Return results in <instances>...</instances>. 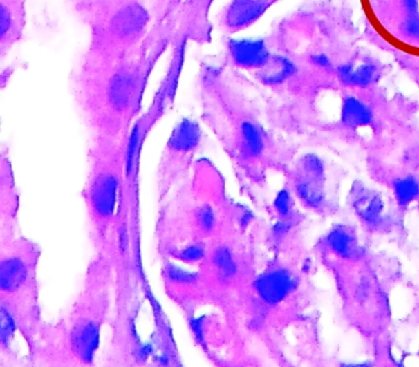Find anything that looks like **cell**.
Here are the masks:
<instances>
[{
	"label": "cell",
	"instance_id": "obj_1",
	"mask_svg": "<svg viewBox=\"0 0 419 367\" xmlns=\"http://www.w3.org/2000/svg\"><path fill=\"white\" fill-rule=\"evenodd\" d=\"M155 234L166 254L186 264L201 263L207 247L235 208L218 171L202 166L162 200Z\"/></svg>",
	"mask_w": 419,
	"mask_h": 367
},
{
	"label": "cell",
	"instance_id": "obj_2",
	"mask_svg": "<svg viewBox=\"0 0 419 367\" xmlns=\"http://www.w3.org/2000/svg\"><path fill=\"white\" fill-rule=\"evenodd\" d=\"M147 70L142 63L121 62L90 73L84 85L83 118L89 142L129 140L140 107Z\"/></svg>",
	"mask_w": 419,
	"mask_h": 367
},
{
	"label": "cell",
	"instance_id": "obj_3",
	"mask_svg": "<svg viewBox=\"0 0 419 367\" xmlns=\"http://www.w3.org/2000/svg\"><path fill=\"white\" fill-rule=\"evenodd\" d=\"M129 142H89L82 197L89 235L99 252L109 253L113 242L127 177Z\"/></svg>",
	"mask_w": 419,
	"mask_h": 367
},
{
	"label": "cell",
	"instance_id": "obj_4",
	"mask_svg": "<svg viewBox=\"0 0 419 367\" xmlns=\"http://www.w3.org/2000/svg\"><path fill=\"white\" fill-rule=\"evenodd\" d=\"M203 121L226 153L239 177L248 180L252 167L266 155L267 135L259 122L232 101V93L205 88Z\"/></svg>",
	"mask_w": 419,
	"mask_h": 367
},
{
	"label": "cell",
	"instance_id": "obj_5",
	"mask_svg": "<svg viewBox=\"0 0 419 367\" xmlns=\"http://www.w3.org/2000/svg\"><path fill=\"white\" fill-rule=\"evenodd\" d=\"M201 139V128L194 122L185 120L175 126L158 166L159 203L191 177V167L198 153Z\"/></svg>",
	"mask_w": 419,
	"mask_h": 367
},
{
	"label": "cell",
	"instance_id": "obj_6",
	"mask_svg": "<svg viewBox=\"0 0 419 367\" xmlns=\"http://www.w3.org/2000/svg\"><path fill=\"white\" fill-rule=\"evenodd\" d=\"M20 198L17 193L11 161L6 151L0 160V232L20 230Z\"/></svg>",
	"mask_w": 419,
	"mask_h": 367
},
{
	"label": "cell",
	"instance_id": "obj_7",
	"mask_svg": "<svg viewBox=\"0 0 419 367\" xmlns=\"http://www.w3.org/2000/svg\"><path fill=\"white\" fill-rule=\"evenodd\" d=\"M298 280L288 269L277 268L265 272L254 280V289L266 305L276 306L297 289Z\"/></svg>",
	"mask_w": 419,
	"mask_h": 367
},
{
	"label": "cell",
	"instance_id": "obj_8",
	"mask_svg": "<svg viewBox=\"0 0 419 367\" xmlns=\"http://www.w3.org/2000/svg\"><path fill=\"white\" fill-rule=\"evenodd\" d=\"M71 346L77 359L84 364L94 361L101 340V327L97 319L88 316L77 318L71 329Z\"/></svg>",
	"mask_w": 419,
	"mask_h": 367
},
{
	"label": "cell",
	"instance_id": "obj_9",
	"mask_svg": "<svg viewBox=\"0 0 419 367\" xmlns=\"http://www.w3.org/2000/svg\"><path fill=\"white\" fill-rule=\"evenodd\" d=\"M352 207L359 219L370 227H376L384 219V202L379 193L365 186H355L352 193Z\"/></svg>",
	"mask_w": 419,
	"mask_h": 367
},
{
	"label": "cell",
	"instance_id": "obj_10",
	"mask_svg": "<svg viewBox=\"0 0 419 367\" xmlns=\"http://www.w3.org/2000/svg\"><path fill=\"white\" fill-rule=\"evenodd\" d=\"M148 22V14L144 8L133 4L124 6L112 20V31L118 39L132 41L143 31Z\"/></svg>",
	"mask_w": 419,
	"mask_h": 367
},
{
	"label": "cell",
	"instance_id": "obj_11",
	"mask_svg": "<svg viewBox=\"0 0 419 367\" xmlns=\"http://www.w3.org/2000/svg\"><path fill=\"white\" fill-rule=\"evenodd\" d=\"M232 58L236 64L245 68H262L270 59V52L261 39L234 41L230 46Z\"/></svg>",
	"mask_w": 419,
	"mask_h": 367
},
{
	"label": "cell",
	"instance_id": "obj_12",
	"mask_svg": "<svg viewBox=\"0 0 419 367\" xmlns=\"http://www.w3.org/2000/svg\"><path fill=\"white\" fill-rule=\"evenodd\" d=\"M332 252L343 259H357L362 254L357 236L347 226H336L327 235Z\"/></svg>",
	"mask_w": 419,
	"mask_h": 367
},
{
	"label": "cell",
	"instance_id": "obj_13",
	"mask_svg": "<svg viewBox=\"0 0 419 367\" xmlns=\"http://www.w3.org/2000/svg\"><path fill=\"white\" fill-rule=\"evenodd\" d=\"M297 73V66L284 55H270L265 66L259 68V77L267 86H277Z\"/></svg>",
	"mask_w": 419,
	"mask_h": 367
},
{
	"label": "cell",
	"instance_id": "obj_14",
	"mask_svg": "<svg viewBox=\"0 0 419 367\" xmlns=\"http://www.w3.org/2000/svg\"><path fill=\"white\" fill-rule=\"evenodd\" d=\"M373 120L374 115L368 104L354 96H348L344 99L341 110V121L344 126L360 128L369 126L373 123Z\"/></svg>",
	"mask_w": 419,
	"mask_h": 367
},
{
	"label": "cell",
	"instance_id": "obj_15",
	"mask_svg": "<svg viewBox=\"0 0 419 367\" xmlns=\"http://www.w3.org/2000/svg\"><path fill=\"white\" fill-rule=\"evenodd\" d=\"M338 77L347 86L369 88L378 79V68L370 63L360 64L357 68L352 64H343L338 68Z\"/></svg>",
	"mask_w": 419,
	"mask_h": 367
},
{
	"label": "cell",
	"instance_id": "obj_16",
	"mask_svg": "<svg viewBox=\"0 0 419 367\" xmlns=\"http://www.w3.org/2000/svg\"><path fill=\"white\" fill-rule=\"evenodd\" d=\"M322 183L324 182L316 181L300 173L294 182V191L306 207L319 209L324 205L326 199Z\"/></svg>",
	"mask_w": 419,
	"mask_h": 367
},
{
	"label": "cell",
	"instance_id": "obj_17",
	"mask_svg": "<svg viewBox=\"0 0 419 367\" xmlns=\"http://www.w3.org/2000/svg\"><path fill=\"white\" fill-rule=\"evenodd\" d=\"M265 9V0H235L229 10V22L232 26H245L262 15Z\"/></svg>",
	"mask_w": 419,
	"mask_h": 367
},
{
	"label": "cell",
	"instance_id": "obj_18",
	"mask_svg": "<svg viewBox=\"0 0 419 367\" xmlns=\"http://www.w3.org/2000/svg\"><path fill=\"white\" fill-rule=\"evenodd\" d=\"M393 193L401 207H407L419 197V181L414 176H404L393 183Z\"/></svg>",
	"mask_w": 419,
	"mask_h": 367
},
{
	"label": "cell",
	"instance_id": "obj_19",
	"mask_svg": "<svg viewBox=\"0 0 419 367\" xmlns=\"http://www.w3.org/2000/svg\"><path fill=\"white\" fill-rule=\"evenodd\" d=\"M300 173L310 177L316 181L324 182L326 177V169L324 161L316 153H306L300 159Z\"/></svg>",
	"mask_w": 419,
	"mask_h": 367
},
{
	"label": "cell",
	"instance_id": "obj_20",
	"mask_svg": "<svg viewBox=\"0 0 419 367\" xmlns=\"http://www.w3.org/2000/svg\"><path fill=\"white\" fill-rule=\"evenodd\" d=\"M17 318L9 307L0 305V341L3 346H8L17 333Z\"/></svg>",
	"mask_w": 419,
	"mask_h": 367
},
{
	"label": "cell",
	"instance_id": "obj_21",
	"mask_svg": "<svg viewBox=\"0 0 419 367\" xmlns=\"http://www.w3.org/2000/svg\"><path fill=\"white\" fill-rule=\"evenodd\" d=\"M274 209L281 218H290L292 213V199L287 189H281L273 202Z\"/></svg>",
	"mask_w": 419,
	"mask_h": 367
},
{
	"label": "cell",
	"instance_id": "obj_22",
	"mask_svg": "<svg viewBox=\"0 0 419 367\" xmlns=\"http://www.w3.org/2000/svg\"><path fill=\"white\" fill-rule=\"evenodd\" d=\"M191 329L194 333L196 339L198 340L199 343H202L205 339V321L203 318H194L191 321Z\"/></svg>",
	"mask_w": 419,
	"mask_h": 367
},
{
	"label": "cell",
	"instance_id": "obj_23",
	"mask_svg": "<svg viewBox=\"0 0 419 367\" xmlns=\"http://www.w3.org/2000/svg\"><path fill=\"white\" fill-rule=\"evenodd\" d=\"M311 62H313V64H315V66H319V68H324V69H328L332 66L331 59L327 55H324V53L311 55Z\"/></svg>",
	"mask_w": 419,
	"mask_h": 367
},
{
	"label": "cell",
	"instance_id": "obj_24",
	"mask_svg": "<svg viewBox=\"0 0 419 367\" xmlns=\"http://www.w3.org/2000/svg\"><path fill=\"white\" fill-rule=\"evenodd\" d=\"M404 8L407 9L409 14H417L418 12L419 0H404Z\"/></svg>",
	"mask_w": 419,
	"mask_h": 367
},
{
	"label": "cell",
	"instance_id": "obj_25",
	"mask_svg": "<svg viewBox=\"0 0 419 367\" xmlns=\"http://www.w3.org/2000/svg\"><path fill=\"white\" fill-rule=\"evenodd\" d=\"M339 367H374L370 362H360V364H342Z\"/></svg>",
	"mask_w": 419,
	"mask_h": 367
}]
</instances>
